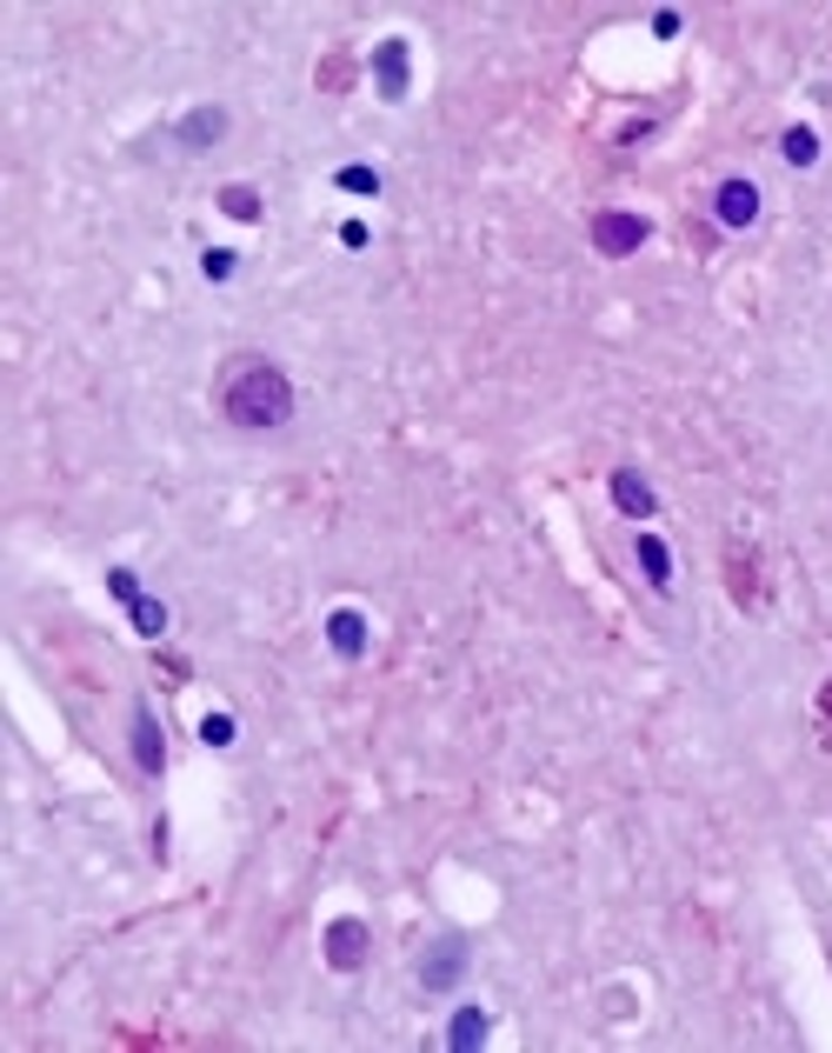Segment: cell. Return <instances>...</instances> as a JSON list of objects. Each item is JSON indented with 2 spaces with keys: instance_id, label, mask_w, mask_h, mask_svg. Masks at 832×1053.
<instances>
[{
  "instance_id": "1",
  "label": "cell",
  "mask_w": 832,
  "mask_h": 1053,
  "mask_svg": "<svg viewBox=\"0 0 832 1053\" xmlns=\"http://www.w3.org/2000/svg\"><path fill=\"white\" fill-rule=\"evenodd\" d=\"M221 414H227L234 427H247V434L287 427V421H294V381H287L274 361L241 354V361H227V374H221Z\"/></svg>"
},
{
  "instance_id": "2",
  "label": "cell",
  "mask_w": 832,
  "mask_h": 1053,
  "mask_svg": "<svg viewBox=\"0 0 832 1053\" xmlns=\"http://www.w3.org/2000/svg\"><path fill=\"white\" fill-rule=\"evenodd\" d=\"M647 214H627V208H606L599 221H593V247L606 254V260H627V254H640L647 247Z\"/></svg>"
},
{
  "instance_id": "3",
  "label": "cell",
  "mask_w": 832,
  "mask_h": 1053,
  "mask_svg": "<svg viewBox=\"0 0 832 1053\" xmlns=\"http://www.w3.org/2000/svg\"><path fill=\"white\" fill-rule=\"evenodd\" d=\"M366 954H373L366 921H333V927H327V967H333V974H360Z\"/></svg>"
},
{
  "instance_id": "4",
  "label": "cell",
  "mask_w": 832,
  "mask_h": 1053,
  "mask_svg": "<svg viewBox=\"0 0 832 1053\" xmlns=\"http://www.w3.org/2000/svg\"><path fill=\"white\" fill-rule=\"evenodd\" d=\"M460 974H467V940H454V934H447V940L420 960V987H427V993H447Z\"/></svg>"
},
{
  "instance_id": "5",
  "label": "cell",
  "mask_w": 832,
  "mask_h": 1053,
  "mask_svg": "<svg viewBox=\"0 0 832 1053\" xmlns=\"http://www.w3.org/2000/svg\"><path fill=\"white\" fill-rule=\"evenodd\" d=\"M713 214H719V227H753L759 221V188L753 181H719Z\"/></svg>"
},
{
  "instance_id": "6",
  "label": "cell",
  "mask_w": 832,
  "mask_h": 1053,
  "mask_svg": "<svg viewBox=\"0 0 832 1053\" xmlns=\"http://www.w3.org/2000/svg\"><path fill=\"white\" fill-rule=\"evenodd\" d=\"M373 81H380V100H406V41L373 47Z\"/></svg>"
},
{
  "instance_id": "7",
  "label": "cell",
  "mask_w": 832,
  "mask_h": 1053,
  "mask_svg": "<svg viewBox=\"0 0 832 1053\" xmlns=\"http://www.w3.org/2000/svg\"><path fill=\"white\" fill-rule=\"evenodd\" d=\"M134 761H140V774H160V767H167V747H160L153 708H134Z\"/></svg>"
},
{
  "instance_id": "8",
  "label": "cell",
  "mask_w": 832,
  "mask_h": 1053,
  "mask_svg": "<svg viewBox=\"0 0 832 1053\" xmlns=\"http://www.w3.org/2000/svg\"><path fill=\"white\" fill-rule=\"evenodd\" d=\"M221 134H227V114H221V107H193V114L180 120V147H193V153L214 147Z\"/></svg>"
},
{
  "instance_id": "9",
  "label": "cell",
  "mask_w": 832,
  "mask_h": 1053,
  "mask_svg": "<svg viewBox=\"0 0 832 1053\" xmlns=\"http://www.w3.org/2000/svg\"><path fill=\"white\" fill-rule=\"evenodd\" d=\"M327 640H333L340 660H360V653H366V620H360L353 607H340V614L327 620Z\"/></svg>"
},
{
  "instance_id": "10",
  "label": "cell",
  "mask_w": 832,
  "mask_h": 1053,
  "mask_svg": "<svg viewBox=\"0 0 832 1053\" xmlns=\"http://www.w3.org/2000/svg\"><path fill=\"white\" fill-rule=\"evenodd\" d=\"M612 500H619V513H633V520H647V513H653V487H647L633 467H619V474H612Z\"/></svg>"
},
{
  "instance_id": "11",
  "label": "cell",
  "mask_w": 832,
  "mask_h": 1053,
  "mask_svg": "<svg viewBox=\"0 0 832 1053\" xmlns=\"http://www.w3.org/2000/svg\"><path fill=\"white\" fill-rule=\"evenodd\" d=\"M487 1033H493L487 1007H460V1013H454V1027H447V1046H460V1053H467V1046H480Z\"/></svg>"
},
{
  "instance_id": "12",
  "label": "cell",
  "mask_w": 832,
  "mask_h": 1053,
  "mask_svg": "<svg viewBox=\"0 0 832 1053\" xmlns=\"http://www.w3.org/2000/svg\"><path fill=\"white\" fill-rule=\"evenodd\" d=\"M640 567H647V581L666 594L673 587V554H666V541L660 534H640Z\"/></svg>"
},
{
  "instance_id": "13",
  "label": "cell",
  "mask_w": 832,
  "mask_h": 1053,
  "mask_svg": "<svg viewBox=\"0 0 832 1053\" xmlns=\"http://www.w3.org/2000/svg\"><path fill=\"white\" fill-rule=\"evenodd\" d=\"M779 147H786V160H792V167H812V160H819V134H812V127H786V140H779Z\"/></svg>"
},
{
  "instance_id": "14",
  "label": "cell",
  "mask_w": 832,
  "mask_h": 1053,
  "mask_svg": "<svg viewBox=\"0 0 832 1053\" xmlns=\"http://www.w3.org/2000/svg\"><path fill=\"white\" fill-rule=\"evenodd\" d=\"M221 208H227L234 221H260V194H254V188H221Z\"/></svg>"
},
{
  "instance_id": "15",
  "label": "cell",
  "mask_w": 832,
  "mask_h": 1053,
  "mask_svg": "<svg viewBox=\"0 0 832 1053\" xmlns=\"http://www.w3.org/2000/svg\"><path fill=\"white\" fill-rule=\"evenodd\" d=\"M134 627H140L147 640H160V634H167V607H160V600H134Z\"/></svg>"
},
{
  "instance_id": "16",
  "label": "cell",
  "mask_w": 832,
  "mask_h": 1053,
  "mask_svg": "<svg viewBox=\"0 0 832 1053\" xmlns=\"http://www.w3.org/2000/svg\"><path fill=\"white\" fill-rule=\"evenodd\" d=\"M200 267H206V280H234L241 254H227V247H206V254H200Z\"/></svg>"
},
{
  "instance_id": "17",
  "label": "cell",
  "mask_w": 832,
  "mask_h": 1053,
  "mask_svg": "<svg viewBox=\"0 0 832 1053\" xmlns=\"http://www.w3.org/2000/svg\"><path fill=\"white\" fill-rule=\"evenodd\" d=\"M340 188H346V194H380V173H373V167H346Z\"/></svg>"
},
{
  "instance_id": "18",
  "label": "cell",
  "mask_w": 832,
  "mask_h": 1053,
  "mask_svg": "<svg viewBox=\"0 0 832 1053\" xmlns=\"http://www.w3.org/2000/svg\"><path fill=\"white\" fill-rule=\"evenodd\" d=\"M200 741H206V747H227V741H234V721H227V714H206V721H200Z\"/></svg>"
},
{
  "instance_id": "19",
  "label": "cell",
  "mask_w": 832,
  "mask_h": 1053,
  "mask_svg": "<svg viewBox=\"0 0 832 1053\" xmlns=\"http://www.w3.org/2000/svg\"><path fill=\"white\" fill-rule=\"evenodd\" d=\"M107 587H114V600H127V607L140 600V581H134L127 567H114V574H107Z\"/></svg>"
}]
</instances>
